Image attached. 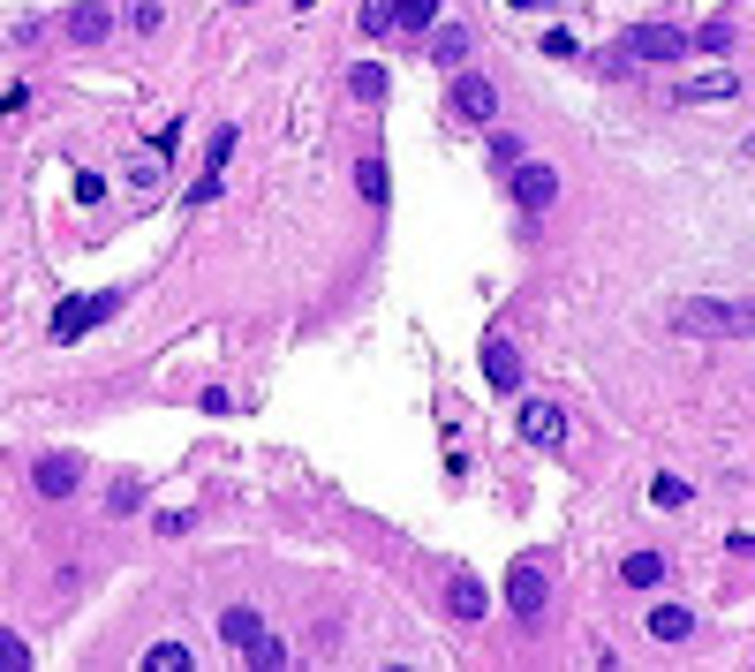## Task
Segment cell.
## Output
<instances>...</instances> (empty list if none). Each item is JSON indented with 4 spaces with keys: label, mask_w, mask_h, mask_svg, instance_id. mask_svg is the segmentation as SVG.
Returning <instances> with one entry per match:
<instances>
[{
    "label": "cell",
    "mask_w": 755,
    "mask_h": 672,
    "mask_svg": "<svg viewBox=\"0 0 755 672\" xmlns=\"http://www.w3.org/2000/svg\"><path fill=\"white\" fill-rule=\"evenodd\" d=\"M122 310V288H99V295H68V303H53V318H46V340H84V333H99L106 318Z\"/></svg>",
    "instance_id": "obj_2"
},
{
    "label": "cell",
    "mask_w": 755,
    "mask_h": 672,
    "mask_svg": "<svg viewBox=\"0 0 755 672\" xmlns=\"http://www.w3.org/2000/svg\"><path fill=\"white\" fill-rule=\"evenodd\" d=\"M250 665L280 672V665H288V643H273V635H265V643H257V650H250Z\"/></svg>",
    "instance_id": "obj_30"
},
{
    "label": "cell",
    "mask_w": 755,
    "mask_h": 672,
    "mask_svg": "<svg viewBox=\"0 0 755 672\" xmlns=\"http://www.w3.org/2000/svg\"><path fill=\"white\" fill-rule=\"evenodd\" d=\"M174 152H181V122H166V129L151 137V160H174Z\"/></svg>",
    "instance_id": "obj_31"
},
{
    "label": "cell",
    "mask_w": 755,
    "mask_h": 672,
    "mask_svg": "<svg viewBox=\"0 0 755 672\" xmlns=\"http://www.w3.org/2000/svg\"><path fill=\"white\" fill-rule=\"evenodd\" d=\"M521 439H529V446H559V439H567L559 401H521Z\"/></svg>",
    "instance_id": "obj_9"
},
{
    "label": "cell",
    "mask_w": 755,
    "mask_h": 672,
    "mask_svg": "<svg viewBox=\"0 0 755 672\" xmlns=\"http://www.w3.org/2000/svg\"><path fill=\"white\" fill-rule=\"evenodd\" d=\"M748 160H755V137H748Z\"/></svg>",
    "instance_id": "obj_36"
},
{
    "label": "cell",
    "mask_w": 755,
    "mask_h": 672,
    "mask_svg": "<svg viewBox=\"0 0 755 672\" xmlns=\"http://www.w3.org/2000/svg\"><path fill=\"white\" fill-rule=\"evenodd\" d=\"M137 506H144V477H114V484H106V513H114V521L137 513Z\"/></svg>",
    "instance_id": "obj_21"
},
{
    "label": "cell",
    "mask_w": 755,
    "mask_h": 672,
    "mask_svg": "<svg viewBox=\"0 0 755 672\" xmlns=\"http://www.w3.org/2000/svg\"><path fill=\"white\" fill-rule=\"evenodd\" d=\"M235 152H242V129H235V122H219V129H212V144H204V167L227 174V160H235Z\"/></svg>",
    "instance_id": "obj_20"
},
{
    "label": "cell",
    "mask_w": 755,
    "mask_h": 672,
    "mask_svg": "<svg viewBox=\"0 0 755 672\" xmlns=\"http://www.w3.org/2000/svg\"><path fill=\"white\" fill-rule=\"evenodd\" d=\"M23 665H30V643L15 627H0V672H23Z\"/></svg>",
    "instance_id": "obj_27"
},
{
    "label": "cell",
    "mask_w": 755,
    "mask_h": 672,
    "mask_svg": "<svg viewBox=\"0 0 755 672\" xmlns=\"http://www.w3.org/2000/svg\"><path fill=\"white\" fill-rule=\"evenodd\" d=\"M159 23H166V8H159V0H137V15H129V30H137V38H159Z\"/></svg>",
    "instance_id": "obj_29"
},
{
    "label": "cell",
    "mask_w": 755,
    "mask_h": 672,
    "mask_svg": "<svg viewBox=\"0 0 755 672\" xmlns=\"http://www.w3.org/2000/svg\"><path fill=\"white\" fill-rule=\"evenodd\" d=\"M355 189H363V204H370V212H386L393 174H386V160H378V152H363V160H355Z\"/></svg>",
    "instance_id": "obj_14"
},
{
    "label": "cell",
    "mask_w": 755,
    "mask_h": 672,
    "mask_svg": "<svg viewBox=\"0 0 755 672\" xmlns=\"http://www.w3.org/2000/svg\"><path fill=\"white\" fill-rule=\"evenodd\" d=\"M197 408H204V416H227V408H235V393H219V385H204V393H197Z\"/></svg>",
    "instance_id": "obj_33"
},
{
    "label": "cell",
    "mask_w": 755,
    "mask_h": 672,
    "mask_svg": "<svg viewBox=\"0 0 755 672\" xmlns=\"http://www.w3.org/2000/svg\"><path fill=\"white\" fill-rule=\"evenodd\" d=\"M672 99H680V106H718V99H741V76H733V68H718V76H695V84H680Z\"/></svg>",
    "instance_id": "obj_13"
},
{
    "label": "cell",
    "mask_w": 755,
    "mask_h": 672,
    "mask_svg": "<svg viewBox=\"0 0 755 672\" xmlns=\"http://www.w3.org/2000/svg\"><path fill=\"white\" fill-rule=\"evenodd\" d=\"M665 326L688 340H755V295H688Z\"/></svg>",
    "instance_id": "obj_1"
},
{
    "label": "cell",
    "mask_w": 755,
    "mask_h": 672,
    "mask_svg": "<svg viewBox=\"0 0 755 672\" xmlns=\"http://www.w3.org/2000/svg\"><path fill=\"white\" fill-rule=\"evenodd\" d=\"M219 643H227L235 658H250V650L265 643V620H257L250 605H227V612H219Z\"/></svg>",
    "instance_id": "obj_10"
},
{
    "label": "cell",
    "mask_w": 755,
    "mask_h": 672,
    "mask_svg": "<svg viewBox=\"0 0 755 672\" xmlns=\"http://www.w3.org/2000/svg\"><path fill=\"white\" fill-rule=\"evenodd\" d=\"M453 114L491 129V122H499V84H491V76H468V68H453Z\"/></svg>",
    "instance_id": "obj_7"
},
{
    "label": "cell",
    "mask_w": 755,
    "mask_h": 672,
    "mask_svg": "<svg viewBox=\"0 0 755 672\" xmlns=\"http://www.w3.org/2000/svg\"><path fill=\"white\" fill-rule=\"evenodd\" d=\"M159 174H166V160H137V167H129V189H159Z\"/></svg>",
    "instance_id": "obj_32"
},
{
    "label": "cell",
    "mask_w": 755,
    "mask_h": 672,
    "mask_svg": "<svg viewBox=\"0 0 755 672\" xmlns=\"http://www.w3.org/2000/svg\"><path fill=\"white\" fill-rule=\"evenodd\" d=\"M446 612L453 620H483V612H491V589H483L476 574H446Z\"/></svg>",
    "instance_id": "obj_11"
},
{
    "label": "cell",
    "mask_w": 755,
    "mask_h": 672,
    "mask_svg": "<svg viewBox=\"0 0 755 672\" xmlns=\"http://www.w3.org/2000/svg\"><path fill=\"white\" fill-rule=\"evenodd\" d=\"M61 30H68L76 46H99V38L114 30V8H99V0H84V8H68V15H61Z\"/></svg>",
    "instance_id": "obj_12"
},
{
    "label": "cell",
    "mask_w": 755,
    "mask_h": 672,
    "mask_svg": "<svg viewBox=\"0 0 755 672\" xmlns=\"http://www.w3.org/2000/svg\"><path fill=\"white\" fill-rule=\"evenodd\" d=\"M627 53H634V61H665V68H672V61H688L695 46H688V30H672V23H642V30H627Z\"/></svg>",
    "instance_id": "obj_6"
},
{
    "label": "cell",
    "mask_w": 755,
    "mask_h": 672,
    "mask_svg": "<svg viewBox=\"0 0 755 672\" xmlns=\"http://www.w3.org/2000/svg\"><path fill=\"white\" fill-rule=\"evenodd\" d=\"M544 597H552L544 559H521V567L506 574V605H514V620H521V627H537V620H544Z\"/></svg>",
    "instance_id": "obj_3"
},
{
    "label": "cell",
    "mask_w": 755,
    "mask_h": 672,
    "mask_svg": "<svg viewBox=\"0 0 755 672\" xmlns=\"http://www.w3.org/2000/svg\"><path fill=\"white\" fill-rule=\"evenodd\" d=\"M688 46L695 53H733V23H703V30H688Z\"/></svg>",
    "instance_id": "obj_24"
},
{
    "label": "cell",
    "mask_w": 755,
    "mask_h": 672,
    "mask_svg": "<svg viewBox=\"0 0 755 672\" xmlns=\"http://www.w3.org/2000/svg\"><path fill=\"white\" fill-rule=\"evenodd\" d=\"M672 567H665V551H627V567H619V582L627 589H657Z\"/></svg>",
    "instance_id": "obj_15"
},
{
    "label": "cell",
    "mask_w": 755,
    "mask_h": 672,
    "mask_svg": "<svg viewBox=\"0 0 755 672\" xmlns=\"http://www.w3.org/2000/svg\"><path fill=\"white\" fill-rule=\"evenodd\" d=\"M650 635H657V643H688V635H695V612H688V605H657V612H650Z\"/></svg>",
    "instance_id": "obj_16"
},
{
    "label": "cell",
    "mask_w": 755,
    "mask_h": 672,
    "mask_svg": "<svg viewBox=\"0 0 755 672\" xmlns=\"http://www.w3.org/2000/svg\"><path fill=\"white\" fill-rule=\"evenodd\" d=\"M431 23H439V0H393V30H416L424 38Z\"/></svg>",
    "instance_id": "obj_19"
},
{
    "label": "cell",
    "mask_w": 755,
    "mask_h": 672,
    "mask_svg": "<svg viewBox=\"0 0 755 672\" xmlns=\"http://www.w3.org/2000/svg\"><path fill=\"white\" fill-rule=\"evenodd\" d=\"M483 378H491V393H521V347L506 333H483Z\"/></svg>",
    "instance_id": "obj_8"
},
{
    "label": "cell",
    "mask_w": 755,
    "mask_h": 672,
    "mask_svg": "<svg viewBox=\"0 0 755 672\" xmlns=\"http://www.w3.org/2000/svg\"><path fill=\"white\" fill-rule=\"evenodd\" d=\"M688 499H695V492H688L680 477H657V484H650V506H657V513H665V506H688Z\"/></svg>",
    "instance_id": "obj_28"
},
{
    "label": "cell",
    "mask_w": 755,
    "mask_h": 672,
    "mask_svg": "<svg viewBox=\"0 0 755 672\" xmlns=\"http://www.w3.org/2000/svg\"><path fill=\"white\" fill-rule=\"evenodd\" d=\"M355 30H363V38H393V0H363Z\"/></svg>",
    "instance_id": "obj_23"
},
{
    "label": "cell",
    "mask_w": 755,
    "mask_h": 672,
    "mask_svg": "<svg viewBox=\"0 0 755 672\" xmlns=\"http://www.w3.org/2000/svg\"><path fill=\"white\" fill-rule=\"evenodd\" d=\"M431 61H439V68H461V61H468V23H439V38H431Z\"/></svg>",
    "instance_id": "obj_18"
},
{
    "label": "cell",
    "mask_w": 755,
    "mask_h": 672,
    "mask_svg": "<svg viewBox=\"0 0 755 672\" xmlns=\"http://www.w3.org/2000/svg\"><path fill=\"white\" fill-rule=\"evenodd\" d=\"M733 551H741V559H755V536H733Z\"/></svg>",
    "instance_id": "obj_34"
},
{
    "label": "cell",
    "mask_w": 755,
    "mask_h": 672,
    "mask_svg": "<svg viewBox=\"0 0 755 672\" xmlns=\"http://www.w3.org/2000/svg\"><path fill=\"white\" fill-rule=\"evenodd\" d=\"M144 665H151V672H189L197 658H189L181 643H151V650H144Z\"/></svg>",
    "instance_id": "obj_25"
},
{
    "label": "cell",
    "mask_w": 755,
    "mask_h": 672,
    "mask_svg": "<svg viewBox=\"0 0 755 672\" xmlns=\"http://www.w3.org/2000/svg\"><path fill=\"white\" fill-rule=\"evenodd\" d=\"M514 8H552V0H514Z\"/></svg>",
    "instance_id": "obj_35"
},
{
    "label": "cell",
    "mask_w": 755,
    "mask_h": 672,
    "mask_svg": "<svg viewBox=\"0 0 755 672\" xmlns=\"http://www.w3.org/2000/svg\"><path fill=\"white\" fill-rule=\"evenodd\" d=\"M483 160H491V174H514L521 160H529V144H521V137H506V129H491V137H483Z\"/></svg>",
    "instance_id": "obj_17"
},
{
    "label": "cell",
    "mask_w": 755,
    "mask_h": 672,
    "mask_svg": "<svg viewBox=\"0 0 755 672\" xmlns=\"http://www.w3.org/2000/svg\"><path fill=\"white\" fill-rule=\"evenodd\" d=\"M506 196H514L521 212H552V196H559V174L544 167V160H521V167L506 174Z\"/></svg>",
    "instance_id": "obj_5"
},
{
    "label": "cell",
    "mask_w": 755,
    "mask_h": 672,
    "mask_svg": "<svg viewBox=\"0 0 755 672\" xmlns=\"http://www.w3.org/2000/svg\"><path fill=\"white\" fill-rule=\"evenodd\" d=\"M348 91H355L363 106H378V99H386V68H378V61H355V76H348Z\"/></svg>",
    "instance_id": "obj_22"
},
{
    "label": "cell",
    "mask_w": 755,
    "mask_h": 672,
    "mask_svg": "<svg viewBox=\"0 0 755 672\" xmlns=\"http://www.w3.org/2000/svg\"><path fill=\"white\" fill-rule=\"evenodd\" d=\"M219 189H227V181H219V174L204 167V174H197V181H189V189H181V212H197V204H212Z\"/></svg>",
    "instance_id": "obj_26"
},
{
    "label": "cell",
    "mask_w": 755,
    "mask_h": 672,
    "mask_svg": "<svg viewBox=\"0 0 755 672\" xmlns=\"http://www.w3.org/2000/svg\"><path fill=\"white\" fill-rule=\"evenodd\" d=\"M76 484H84V454H38L30 461V492L38 499H76Z\"/></svg>",
    "instance_id": "obj_4"
}]
</instances>
